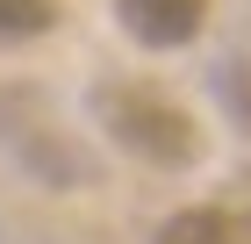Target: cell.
Segmentation results:
<instances>
[{
  "label": "cell",
  "instance_id": "obj_1",
  "mask_svg": "<svg viewBox=\"0 0 251 244\" xmlns=\"http://www.w3.org/2000/svg\"><path fill=\"white\" fill-rule=\"evenodd\" d=\"M86 108H94V122H100L108 144L129 151L136 165H151V172H187V165H201V151H208L194 108H179V101L165 94V86H151V79H100Z\"/></svg>",
  "mask_w": 251,
  "mask_h": 244
},
{
  "label": "cell",
  "instance_id": "obj_2",
  "mask_svg": "<svg viewBox=\"0 0 251 244\" xmlns=\"http://www.w3.org/2000/svg\"><path fill=\"white\" fill-rule=\"evenodd\" d=\"M115 22L144 51H187L208 29V0H115Z\"/></svg>",
  "mask_w": 251,
  "mask_h": 244
},
{
  "label": "cell",
  "instance_id": "obj_3",
  "mask_svg": "<svg viewBox=\"0 0 251 244\" xmlns=\"http://www.w3.org/2000/svg\"><path fill=\"white\" fill-rule=\"evenodd\" d=\"M151 244H251V208H223V201L173 208Z\"/></svg>",
  "mask_w": 251,
  "mask_h": 244
},
{
  "label": "cell",
  "instance_id": "obj_4",
  "mask_svg": "<svg viewBox=\"0 0 251 244\" xmlns=\"http://www.w3.org/2000/svg\"><path fill=\"white\" fill-rule=\"evenodd\" d=\"M58 29V0H0V43H36Z\"/></svg>",
  "mask_w": 251,
  "mask_h": 244
},
{
  "label": "cell",
  "instance_id": "obj_5",
  "mask_svg": "<svg viewBox=\"0 0 251 244\" xmlns=\"http://www.w3.org/2000/svg\"><path fill=\"white\" fill-rule=\"evenodd\" d=\"M223 94H230V108H237V115H251V65H244V72H237V65L223 72Z\"/></svg>",
  "mask_w": 251,
  "mask_h": 244
}]
</instances>
